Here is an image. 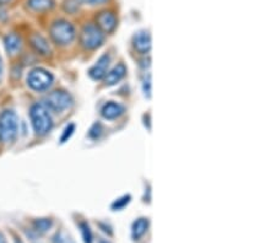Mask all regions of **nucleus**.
I'll return each mask as SVG.
<instances>
[{
    "label": "nucleus",
    "instance_id": "5",
    "mask_svg": "<svg viewBox=\"0 0 276 243\" xmlns=\"http://www.w3.org/2000/svg\"><path fill=\"white\" fill-rule=\"evenodd\" d=\"M54 76L51 72L43 68L32 69L27 75V85L30 89L37 92L47 91L52 86Z\"/></svg>",
    "mask_w": 276,
    "mask_h": 243
},
{
    "label": "nucleus",
    "instance_id": "19",
    "mask_svg": "<svg viewBox=\"0 0 276 243\" xmlns=\"http://www.w3.org/2000/svg\"><path fill=\"white\" fill-rule=\"evenodd\" d=\"M130 199H131L130 195H123L122 198L117 199V200L114 201V203L112 204V209L113 210H120V209H123V207L128 205L129 201H130Z\"/></svg>",
    "mask_w": 276,
    "mask_h": 243
},
{
    "label": "nucleus",
    "instance_id": "13",
    "mask_svg": "<svg viewBox=\"0 0 276 243\" xmlns=\"http://www.w3.org/2000/svg\"><path fill=\"white\" fill-rule=\"evenodd\" d=\"M21 37L16 33H10L4 38V46L8 54L14 55L21 49Z\"/></svg>",
    "mask_w": 276,
    "mask_h": 243
},
{
    "label": "nucleus",
    "instance_id": "23",
    "mask_svg": "<svg viewBox=\"0 0 276 243\" xmlns=\"http://www.w3.org/2000/svg\"><path fill=\"white\" fill-rule=\"evenodd\" d=\"M2 76H3V60L2 57H0V81H2Z\"/></svg>",
    "mask_w": 276,
    "mask_h": 243
},
{
    "label": "nucleus",
    "instance_id": "18",
    "mask_svg": "<svg viewBox=\"0 0 276 243\" xmlns=\"http://www.w3.org/2000/svg\"><path fill=\"white\" fill-rule=\"evenodd\" d=\"M53 243H75L74 239L72 238L65 231L60 230L55 233L54 237H53Z\"/></svg>",
    "mask_w": 276,
    "mask_h": 243
},
{
    "label": "nucleus",
    "instance_id": "16",
    "mask_svg": "<svg viewBox=\"0 0 276 243\" xmlns=\"http://www.w3.org/2000/svg\"><path fill=\"white\" fill-rule=\"evenodd\" d=\"M53 226V220L48 218H43V219H36L33 221V227L37 232L40 233H45L48 232Z\"/></svg>",
    "mask_w": 276,
    "mask_h": 243
},
{
    "label": "nucleus",
    "instance_id": "15",
    "mask_svg": "<svg viewBox=\"0 0 276 243\" xmlns=\"http://www.w3.org/2000/svg\"><path fill=\"white\" fill-rule=\"evenodd\" d=\"M27 5L33 11L41 13V11L51 10L54 7V0H28Z\"/></svg>",
    "mask_w": 276,
    "mask_h": 243
},
{
    "label": "nucleus",
    "instance_id": "11",
    "mask_svg": "<svg viewBox=\"0 0 276 243\" xmlns=\"http://www.w3.org/2000/svg\"><path fill=\"white\" fill-rule=\"evenodd\" d=\"M30 42L32 48L37 52L38 54L41 55H48L51 54V47H49V43L47 42V40L41 34L34 33L32 34L30 38Z\"/></svg>",
    "mask_w": 276,
    "mask_h": 243
},
{
    "label": "nucleus",
    "instance_id": "22",
    "mask_svg": "<svg viewBox=\"0 0 276 243\" xmlns=\"http://www.w3.org/2000/svg\"><path fill=\"white\" fill-rule=\"evenodd\" d=\"M82 3H86V4L90 5H99V4H104V3L107 2V0H80Z\"/></svg>",
    "mask_w": 276,
    "mask_h": 243
},
{
    "label": "nucleus",
    "instance_id": "21",
    "mask_svg": "<svg viewBox=\"0 0 276 243\" xmlns=\"http://www.w3.org/2000/svg\"><path fill=\"white\" fill-rule=\"evenodd\" d=\"M102 131H104V127H102L99 123H95V124L91 127L89 135H90V137H92V139H98V137L101 136Z\"/></svg>",
    "mask_w": 276,
    "mask_h": 243
},
{
    "label": "nucleus",
    "instance_id": "24",
    "mask_svg": "<svg viewBox=\"0 0 276 243\" xmlns=\"http://www.w3.org/2000/svg\"><path fill=\"white\" fill-rule=\"evenodd\" d=\"M0 243H7V239L2 232H0Z\"/></svg>",
    "mask_w": 276,
    "mask_h": 243
},
{
    "label": "nucleus",
    "instance_id": "17",
    "mask_svg": "<svg viewBox=\"0 0 276 243\" xmlns=\"http://www.w3.org/2000/svg\"><path fill=\"white\" fill-rule=\"evenodd\" d=\"M80 230H81V236L82 239H84V243H92L93 241V236H92V231H91V228L89 226V224L85 221L80 222Z\"/></svg>",
    "mask_w": 276,
    "mask_h": 243
},
{
    "label": "nucleus",
    "instance_id": "7",
    "mask_svg": "<svg viewBox=\"0 0 276 243\" xmlns=\"http://www.w3.org/2000/svg\"><path fill=\"white\" fill-rule=\"evenodd\" d=\"M96 23H97V27L102 32H112L117 26V19L114 16L113 13L111 11H102L99 13L97 16H96Z\"/></svg>",
    "mask_w": 276,
    "mask_h": 243
},
{
    "label": "nucleus",
    "instance_id": "6",
    "mask_svg": "<svg viewBox=\"0 0 276 243\" xmlns=\"http://www.w3.org/2000/svg\"><path fill=\"white\" fill-rule=\"evenodd\" d=\"M105 36L96 25L87 23L82 27L80 33V42L84 48L86 49H96L104 43Z\"/></svg>",
    "mask_w": 276,
    "mask_h": 243
},
{
    "label": "nucleus",
    "instance_id": "3",
    "mask_svg": "<svg viewBox=\"0 0 276 243\" xmlns=\"http://www.w3.org/2000/svg\"><path fill=\"white\" fill-rule=\"evenodd\" d=\"M49 33H51V38L55 45L64 47L70 45L74 41L75 28L66 20H57L52 23Z\"/></svg>",
    "mask_w": 276,
    "mask_h": 243
},
{
    "label": "nucleus",
    "instance_id": "1",
    "mask_svg": "<svg viewBox=\"0 0 276 243\" xmlns=\"http://www.w3.org/2000/svg\"><path fill=\"white\" fill-rule=\"evenodd\" d=\"M30 117L34 134L38 136H45L53 127V121L49 111L42 103H34L30 108Z\"/></svg>",
    "mask_w": 276,
    "mask_h": 243
},
{
    "label": "nucleus",
    "instance_id": "14",
    "mask_svg": "<svg viewBox=\"0 0 276 243\" xmlns=\"http://www.w3.org/2000/svg\"><path fill=\"white\" fill-rule=\"evenodd\" d=\"M149 228V220L145 218H140L137 220L134 221L133 227H131V236L135 241L140 239L142 237L145 235L146 231Z\"/></svg>",
    "mask_w": 276,
    "mask_h": 243
},
{
    "label": "nucleus",
    "instance_id": "2",
    "mask_svg": "<svg viewBox=\"0 0 276 243\" xmlns=\"http://www.w3.org/2000/svg\"><path fill=\"white\" fill-rule=\"evenodd\" d=\"M19 131V121L13 110H5L0 114V142L10 144L16 139Z\"/></svg>",
    "mask_w": 276,
    "mask_h": 243
},
{
    "label": "nucleus",
    "instance_id": "9",
    "mask_svg": "<svg viewBox=\"0 0 276 243\" xmlns=\"http://www.w3.org/2000/svg\"><path fill=\"white\" fill-rule=\"evenodd\" d=\"M111 58L108 54H104L99 59L96 61L95 65L89 70V75L93 80H99V79H104L105 75L107 74V69L110 66Z\"/></svg>",
    "mask_w": 276,
    "mask_h": 243
},
{
    "label": "nucleus",
    "instance_id": "20",
    "mask_svg": "<svg viewBox=\"0 0 276 243\" xmlns=\"http://www.w3.org/2000/svg\"><path fill=\"white\" fill-rule=\"evenodd\" d=\"M74 130H75V124H74V123H72V124L66 125L65 129H64L63 134H61V136H60V143H61V144L66 143L67 140H69L70 137H72L73 134H74Z\"/></svg>",
    "mask_w": 276,
    "mask_h": 243
},
{
    "label": "nucleus",
    "instance_id": "4",
    "mask_svg": "<svg viewBox=\"0 0 276 243\" xmlns=\"http://www.w3.org/2000/svg\"><path fill=\"white\" fill-rule=\"evenodd\" d=\"M42 105L49 112L61 113L72 106L73 98L69 93L63 90H55L46 96Z\"/></svg>",
    "mask_w": 276,
    "mask_h": 243
},
{
    "label": "nucleus",
    "instance_id": "12",
    "mask_svg": "<svg viewBox=\"0 0 276 243\" xmlns=\"http://www.w3.org/2000/svg\"><path fill=\"white\" fill-rule=\"evenodd\" d=\"M123 113H124V107L122 105L117 103V102L110 101L102 107V116L106 119H116L119 116H122Z\"/></svg>",
    "mask_w": 276,
    "mask_h": 243
},
{
    "label": "nucleus",
    "instance_id": "26",
    "mask_svg": "<svg viewBox=\"0 0 276 243\" xmlns=\"http://www.w3.org/2000/svg\"><path fill=\"white\" fill-rule=\"evenodd\" d=\"M15 243H23L20 238H15Z\"/></svg>",
    "mask_w": 276,
    "mask_h": 243
},
{
    "label": "nucleus",
    "instance_id": "10",
    "mask_svg": "<svg viewBox=\"0 0 276 243\" xmlns=\"http://www.w3.org/2000/svg\"><path fill=\"white\" fill-rule=\"evenodd\" d=\"M125 74H127V66L123 63H119L118 65L114 66L111 72H108L105 75V85L106 86H113V85L118 84L124 78Z\"/></svg>",
    "mask_w": 276,
    "mask_h": 243
},
{
    "label": "nucleus",
    "instance_id": "8",
    "mask_svg": "<svg viewBox=\"0 0 276 243\" xmlns=\"http://www.w3.org/2000/svg\"><path fill=\"white\" fill-rule=\"evenodd\" d=\"M133 45L134 48L136 49L139 53L146 54L149 53L151 49V36H150L149 31H139L137 33L134 34L133 37Z\"/></svg>",
    "mask_w": 276,
    "mask_h": 243
},
{
    "label": "nucleus",
    "instance_id": "25",
    "mask_svg": "<svg viewBox=\"0 0 276 243\" xmlns=\"http://www.w3.org/2000/svg\"><path fill=\"white\" fill-rule=\"evenodd\" d=\"M11 0H0V4H8V3H10Z\"/></svg>",
    "mask_w": 276,
    "mask_h": 243
}]
</instances>
